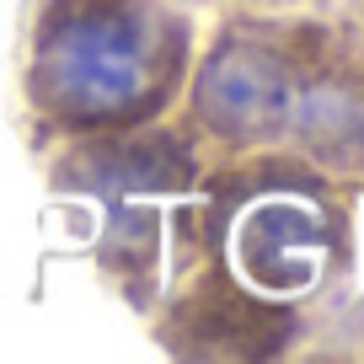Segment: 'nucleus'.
Segmentation results:
<instances>
[{"instance_id": "7ed1b4c3", "label": "nucleus", "mask_w": 364, "mask_h": 364, "mask_svg": "<svg viewBox=\"0 0 364 364\" xmlns=\"http://www.w3.org/2000/svg\"><path fill=\"white\" fill-rule=\"evenodd\" d=\"M327 225L295 198H262L236 220V268L262 295H300L321 273Z\"/></svg>"}, {"instance_id": "f03ea898", "label": "nucleus", "mask_w": 364, "mask_h": 364, "mask_svg": "<svg viewBox=\"0 0 364 364\" xmlns=\"http://www.w3.org/2000/svg\"><path fill=\"white\" fill-rule=\"evenodd\" d=\"M193 107L204 129H215L220 139H262L284 129L289 107H295V86L273 48L225 38L198 70Z\"/></svg>"}, {"instance_id": "20e7f679", "label": "nucleus", "mask_w": 364, "mask_h": 364, "mask_svg": "<svg viewBox=\"0 0 364 364\" xmlns=\"http://www.w3.org/2000/svg\"><path fill=\"white\" fill-rule=\"evenodd\" d=\"M70 182L91 188L102 198H129V193H171L193 177V156L177 134H124L107 145H91L86 156L65 161Z\"/></svg>"}, {"instance_id": "39448f33", "label": "nucleus", "mask_w": 364, "mask_h": 364, "mask_svg": "<svg viewBox=\"0 0 364 364\" xmlns=\"http://www.w3.org/2000/svg\"><path fill=\"white\" fill-rule=\"evenodd\" d=\"M300 129H306V139L316 145L321 161H338V166L364 161V113L343 91H311L300 102Z\"/></svg>"}, {"instance_id": "f257e3e1", "label": "nucleus", "mask_w": 364, "mask_h": 364, "mask_svg": "<svg viewBox=\"0 0 364 364\" xmlns=\"http://www.w3.org/2000/svg\"><path fill=\"white\" fill-rule=\"evenodd\" d=\"M182 70V22L145 0H59L38 33L33 102L70 129L139 124Z\"/></svg>"}]
</instances>
